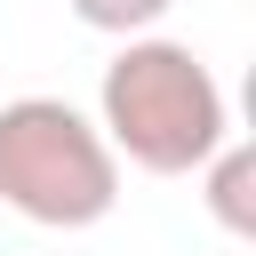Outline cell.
Returning <instances> with one entry per match:
<instances>
[{
  "label": "cell",
  "instance_id": "cell-1",
  "mask_svg": "<svg viewBox=\"0 0 256 256\" xmlns=\"http://www.w3.org/2000/svg\"><path fill=\"white\" fill-rule=\"evenodd\" d=\"M96 128L120 160H136L144 176H192L224 136H232V104L216 88V72L160 32H128L120 56L104 64L96 88Z\"/></svg>",
  "mask_w": 256,
  "mask_h": 256
},
{
  "label": "cell",
  "instance_id": "cell-2",
  "mask_svg": "<svg viewBox=\"0 0 256 256\" xmlns=\"http://www.w3.org/2000/svg\"><path fill=\"white\" fill-rule=\"evenodd\" d=\"M0 208L48 232H88L120 208V152L64 96L0 104Z\"/></svg>",
  "mask_w": 256,
  "mask_h": 256
},
{
  "label": "cell",
  "instance_id": "cell-3",
  "mask_svg": "<svg viewBox=\"0 0 256 256\" xmlns=\"http://www.w3.org/2000/svg\"><path fill=\"white\" fill-rule=\"evenodd\" d=\"M192 176L208 184V216H216L224 232H240V240H248V232H256V200H248L256 160H248V144H240V136H224V144H216V152H208Z\"/></svg>",
  "mask_w": 256,
  "mask_h": 256
},
{
  "label": "cell",
  "instance_id": "cell-4",
  "mask_svg": "<svg viewBox=\"0 0 256 256\" xmlns=\"http://www.w3.org/2000/svg\"><path fill=\"white\" fill-rule=\"evenodd\" d=\"M168 8H176V0H72V16H80L88 32H112V40H128V32H152Z\"/></svg>",
  "mask_w": 256,
  "mask_h": 256
}]
</instances>
